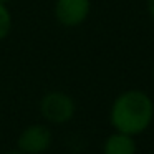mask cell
Instances as JSON below:
<instances>
[{
    "mask_svg": "<svg viewBox=\"0 0 154 154\" xmlns=\"http://www.w3.org/2000/svg\"><path fill=\"white\" fill-rule=\"evenodd\" d=\"M109 124L113 131L139 136L154 124V100L139 88L124 90L109 106Z\"/></svg>",
    "mask_w": 154,
    "mask_h": 154,
    "instance_id": "cell-1",
    "label": "cell"
},
{
    "mask_svg": "<svg viewBox=\"0 0 154 154\" xmlns=\"http://www.w3.org/2000/svg\"><path fill=\"white\" fill-rule=\"evenodd\" d=\"M40 116L47 121V124L61 126L70 123L76 114V103L68 93L60 90L47 91L40 98L38 103Z\"/></svg>",
    "mask_w": 154,
    "mask_h": 154,
    "instance_id": "cell-2",
    "label": "cell"
},
{
    "mask_svg": "<svg viewBox=\"0 0 154 154\" xmlns=\"http://www.w3.org/2000/svg\"><path fill=\"white\" fill-rule=\"evenodd\" d=\"M53 144L51 128L45 123H33L20 131L17 137V149L23 154H43Z\"/></svg>",
    "mask_w": 154,
    "mask_h": 154,
    "instance_id": "cell-3",
    "label": "cell"
},
{
    "mask_svg": "<svg viewBox=\"0 0 154 154\" xmlns=\"http://www.w3.org/2000/svg\"><path fill=\"white\" fill-rule=\"evenodd\" d=\"M91 14V0H55V20L65 28H76L88 20Z\"/></svg>",
    "mask_w": 154,
    "mask_h": 154,
    "instance_id": "cell-4",
    "label": "cell"
},
{
    "mask_svg": "<svg viewBox=\"0 0 154 154\" xmlns=\"http://www.w3.org/2000/svg\"><path fill=\"white\" fill-rule=\"evenodd\" d=\"M137 152V144L136 137L129 136L124 133L113 131L106 139L103 141L101 146V154H136Z\"/></svg>",
    "mask_w": 154,
    "mask_h": 154,
    "instance_id": "cell-5",
    "label": "cell"
},
{
    "mask_svg": "<svg viewBox=\"0 0 154 154\" xmlns=\"http://www.w3.org/2000/svg\"><path fill=\"white\" fill-rule=\"evenodd\" d=\"M12 28H14V17L8 8V5L0 4V42L10 35Z\"/></svg>",
    "mask_w": 154,
    "mask_h": 154,
    "instance_id": "cell-6",
    "label": "cell"
},
{
    "mask_svg": "<svg viewBox=\"0 0 154 154\" xmlns=\"http://www.w3.org/2000/svg\"><path fill=\"white\" fill-rule=\"evenodd\" d=\"M146 10L149 14V17L154 20V0H146Z\"/></svg>",
    "mask_w": 154,
    "mask_h": 154,
    "instance_id": "cell-7",
    "label": "cell"
},
{
    "mask_svg": "<svg viewBox=\"0 0 154 154\" xmlns=\"http://www.w3.org/2000/svg\"><path fill=\"white\" fill-rule=\"evenodd\" d=\"M5 154H23V152H20L18 149H15V151H8V152H5Z\"/></svg>",
    "mask_w": 154,
    "mask_h": 154,
    "instance_id": "cell-8",
    "label": "cell"
},
{
    "mask_svg": "<svg viewBox=\"0 0 154 154\" xmlns=\"http://www.w3.org/2000/svg\"><path fill=\"white\" fill-rule=\"evenodd\" d=\"M8 2L10 0H0V4H5V5H8Z\"/></svg>",
    "mask_w": 154,
    "mask_h": 154,
    "instance_id": "cell-9",
    "label": "cell"
},
{
    "mask_svg": "<svg viewBox=\"0 0 154 154\" xmlns=\"http://www.w3.org/2000/svg\"><path fill=\"white\" fill-rule=\"evenodd\" d=\"M152 81H154V65H152Z\"/></svg>",
    "mask_w": 154,
    "mask_h": 154,
    "instance_id": "cell-10",
    "label": "cell"
}]
</instances>
